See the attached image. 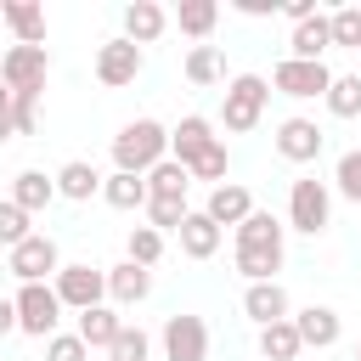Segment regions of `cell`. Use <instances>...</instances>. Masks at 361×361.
<instances>
[{
    "instance_id": "26",
    "label": "cell",
    "mask_w": 361,
    "mask_h": 361,
    "mask_svg": "<svg viewBox=\"0 0 361 361\" xmlns=\"http://www.w3.org/2000/svg\"><path fill=\"white\" fill-rule=\"evenodd\" d=\"M180 73H186L192 85H220V79H226V51H220V45H192L186 62H180Z\"/></svg>"
},
{
    "instance_id": "35",
    "label": "cell",
    "mask_w": 361,
    "mask_h": 361,
    "mask_svg": "<svg viewBox=\"0 0 361 361\" xmlns=\"http://www.w3.org/2000/svg\"><path fill=\"white\" fill-rule=\"evenodd\" d=\"M327 34H333V45H361V6L327 11Z\"/></svg>"
},
{
    "instance_id": "23",
    "label": "cell",
    "mask_w": 361,
    "mask_h": 361,
    "mask_svg": "<svg viewBox=\"0 0 361 361\" xmlns=\"http://www.w3.org/2000/svg\"><path fill=\"white\" fill-rule=\"evenodd\" d=\"M118 327H124V316L113 310V305H90V310H79V338H85V350H107L113 338H118Z\"/></svg>"
},
{
    "instance_id": "1",
    "label": "cell",
    "mask_w": 361,
    "mask_h": 361,
    "mask_svg": "<svg viewBox=\"0 0 361 361\" xmlns=\"http://www.w3.org/2000/svg\"><path fill=\"white\" fill-rule=\"evenodd\" d=\"M282 259H288V226H282L276 214L254 209V214L237 226V271H243L248 282H276Z\"/></svg>"
},
{
    "instance_id": "45",
    "label": "cell",
    "mask_w": 361,
    "mask_h": 361,
    "mask_svg": "<svg viewBox=\"0 0 361 361\" xmlns=\"http://www.w3.org/2000/svg\"><path fill=\"white\" fill-rule=\"evenodd\" d=\"M0 28H6V23H0Z\"/></svg>"
},
{
    "instance_id": "20",
    "label": "cell",
    "mask_w": 361,
    "mask_h": 361,
    "mask_svg": "<svg viewBox=\"0 0 361 361\" xmlns=\"http://www.w3.org/2000/svg\"><path fill=\"white\" fill-rule=\"evenodd\" d=\"M0 23L11 28L17 45H45V11L34 0H0Z\"/></svg>"
},
{
    "instance_id": "21",
    "label": "cell",
    "mask_w": 361,
    "mask_h": 361,
    "mask_svg": "<svg viewBox=\"0 0 361 361\" xmlns=\"http://www.w3.org/2000/svg\"><path fill=\"white\" fill-rule=\"evenodd\" d=\"M51 180H56V197H68V203H90V197L102 192V169L85 164V158H68Z\"/></svg>"
},
{
    "instance_id": "25",
    "label": "cell",
    "mask_w": 361,
    "mask_h": 361,
    "mask_svg": "<svg viewBox=\"0 0 361 361\" xmlns=\"http://www.w3.org/2000/svg\"><path fill=\"white\" fill-rule=\"evenodd\" d=\"M102 203L107 209H147V180L113 169V175H102Z\"/></svg>"
},
{
    "instance_id": "18",
    "label": "cell",
    "mask_w": 361,
    "mask_h": 361,
    "mask_svg": "<svg viewBox=\"0 0 361 361\" xmlns=\"http://www.w3.org/2000/svg\"><path fill=\"white\" fill-rule=\"evenodd\" d=\"M164 28H169V11L158 0H130L124 6V39L130 45H152V39H164Z\"/></svg>"
},
{
    "instance_id": "33",
    "label": "cell",
    "mask_w": 361,
    "mask_h": 361,
    "mask_svg": "<svg viewBox=\"0 0 361 361\" xmlns=\"http://www.w3.org/2000/svg\"><path fill=\"white\" fill-rule=\"evenodd\" d=\"M147 355H152V338H147L141 327H130V322H124L118 338L107 344V361H147Z\"/></svg>"
},
{
    "instance_id": "12",
    "label": "cell",
    "mask_w": 361,
    "mask_h": 361,
    "mask_svg": "<svg viewBox=\"0 0 361 361\" xmlns=\"http://www.w3.org/2000/svg\"><path fill=\"white\" fill-rule=\"evenodd\" d=\"M135 73H141V45H130L124 34L96 45V79H102L107 90H124V85H135Z\"/></svg>"
},
{
    "instance_id": "41",
    "label": "cell",
    "mask_w": 361,
    "mask_h": 361,
    "mask_svg": "<svg viewBox=\"0 0 361 361\" xmlns=\"http://www.w3.org/2000/svg\"><path fill=\"white\" fill-rule=\"evenodd\" d=\"M276 6H282V0H237V11H243V17H271Z\"/></svg>"
},
{
    "instance_id": "15",
    "label": "cell",
    "mask_w": 361,
    "mask_h": 361,
    "mask_svg": "<svg viewBox=\"0 0 361 361\" xmlns=\"http://www.w3.org/2000/svg\"><path fill=\"white\" fill-rule=\"evenodd\" d=\"M293 333H299L305 350H333L338 333H344V316L333 305H305V310H293Z\"/></svg>"
},
{
    "instance_id": "42",
    "label": "cell",
    "mask_w": 361,
    "mask_h": 361,
    "mask_svg": "<svg viewBox=\"0 0 361 361\" xmlns=\"http://www.w3.org/2000/svg\"><path fill=\"white\" fill-rule=\"evenodd\" d=\"M6 333H17V305H11V299H0V338H6Z\"/></svg>"
},
{
    "instance_id": "36",
    "label": "cell",
    "mask_w": 361,
    "mask_h": 361,
    "mask_svg": "<svg viewBox=\"0 0 361 361\" xmlns=\"http://www.w3.org/2000/svg\"><path fill=\"white\" fill-rule=\"evenodd\" d=\"M226 169H231V152H226V141H214V147H209L186 175H192V180H214V186H220V180H226Z\"/></svg>"
},
{
    "instance_id": "31",
    "label": "cell",
    "mask_w": 361,
    "mask_h": 361,
    "mask_svg": "<svg viewBox=\"0 0 361 361\" xmlns=\"http://www.w3.org/2000/svg\"><path fill=\"white\" fill-rule=\"evenodd\" d=\"M124 259H135L141 271H152V265L164 259V231H152V226H130V237H124Z\"/></svg>"
},
{
    "instance_id": "32",
    "label": "cell",
    "mask_w": 361,
    "mask_h": 361,
    "mask_svg": "<svg viewBox=\"0 0 361 361\" xmlns=\"http://www.w3.org/2000/svg\"><path fill=\"white\" fill-rule=\"evenodd\" d=\"M333 192H338L344 203H355V209H361V147L338 152V164H333Z\"/></svg>"
},
{
    "instance_id": "24",
    "label": "cell",
    "mask_w": 361,
    "mask_h": 361,
    "mask_svg": "<svg viewBox=\"0 0 361 361\" xmlns=\"http://www.w3.org/2000/svg\"><path fill=\"white\" fill-rule=\"evenodd\" d=\"M51 197H56V180H51L45 169H23V175L11 180V203H17V209H23L28 220H34V214H39V209H45Z\"/></svg>"
},
{
    "instance_id": "39",
    "label": "cell",
    "mask_w": 361,
    "mask_h": 361,
    "mask_svg": "<svg viewBox=\"0 0 361 361\" xmlns=\"http://www.w3.org/2000/svg\"><path fill=\"white\" fill-rule=\"evenodd\" d=\"M11 130L17 135H34L39 130V96H11Z\"/></svg>"
},
{
    "instance_id": "43",
    "label": "cell",
    "mask_w": 361,
    "mask_h": 361,
    "mask_svg": "<svg viewBox=\"0 0 361 361\" xmlns=\"http://www.w3.org/2000/svg\"><path fill=\"white\" fill-rule=\"evenodd\" d=\"M0 118H11V90L0 85Z\"/></svg>"
},
{
    "instance_id": "6",
    "label": "cell",
    "mask_w": 361,
    "mask_h": 361,
    "mask_svg": "<svg viewBox=\"0 0 361 361\" xmlns=\"http://www.w3.org/2000/svg\"><path fill=\"white\" fill-rule=\"evenodd\" d=\"M45 73H51V51L45 45H11L0 56V85L11 96H39L45 90Z\"/></svg>"
},
{
    "instance_id": "3",
    "label": "cell",
    "mask_w": 361,
    "mask_h": 361,
    "mask_svg": "<svg viewBox=\"0 0 361 361\" xmlns=\"http://www.w3.org/2000/svg\"><path fill=\"white\" fill-rule=\"evenodd\" d=\"M265 102H271V79H265V73H237V79H226L220 124H226L231 135H248V130L265 118Z\"/></svg>"
},
{
    "instance_id": "27",
    "label": "cell",
    "mask_w": 361,
    "mask_h": 361,
    "mask_svg": "<svg viewBox=\"0 0 361 361\" xmlns=\"http://www.w3.org/2000/svg\"><path fill=\"white\" fill-rule=\"evenodd\" d=\"M141 180H147V197H180V203H186V192H192V175H186V169H180L175 158L152 164V169H147Z\"/></svg>"
},
{
    "instance_id": "8",
    "label": "cell",
    "mask_w": 361,
    "mask_h": 361,
    "mask_svg": "<svg viewBox=\"0 0 361 361\" xmlns=\"http://www.w3.org/2000/svg\"><path fill=\"white\" fill-rule=\"evenodd\" d=\"M6 271H11L17 282H51V276L62 271L56 237H45V231H28L17 248H6Z\"/></svg>"
},
{
    "instance_id": "19",
    "label": "cell",
    "mask_w": 361,
    "mask_h": 361,
    "mask_svg": "<svg viewBox=\"0 0 361 361\" xmlns=\"http://www.w3.org/2000/svg\"><path fill=\"white\" fill-rule=\"evenodd\" d=\"M147 293H152V271H141L135 259L107 265V299H113V310H118V305H141Z\"/></svg>"
},
{
    "instance_id": "30",
    "label": "cell",
    "mask_w": 361,
    "mask_h": 361,
    "mask_svg": "<svg viewBox=\"0 0 361 361\" xmlns=\"http://www.w3.org/2000/svg\"><path fill=\"white\" fill-rule=\"evenodd\" d=\"M322 102H327L333 118H361V73H333Z\"/></svg>"
},
{
    "instance_id": "2",
    "label": "cell",
    "mask_w": 361,
    "mask_h": 361,
    "mask_svg": "<svg viewBox=\"0 0 361 361\" xmlns=\"http://www.w3.org/2000/svg\"><path fill=\"white\" fill-rule=\"evenodd\" d=\"M164 158H169V130L158 118H130L113 135V169H124V175H147Z\"/></svg>"
},
{
    "instance_id": "40",
    "label": "cell",
    "mask_w": 361,
    "mask_h": 361,
    "mask_svg": "<svg viewBox=\"0 0 361 361\" xmlns=\"http://www.w3.org/2000/svg\"><path fill=\"white\" fill-rule=\"evenodd\" d=\"M276 11H282L288 23H310V17H316V0H282Z\"/></svg>"
},
{
    "instance_id": "34",
    "label": "cell",
    "mask_w": 361,
    "mask_h": 361,
    "mask_svg": "<svg viewBox=\"0 0 361 361\" xmlns=\"http://www.w3.org/2000/svg\"><path fill=\"white\" fill-rule=\"evenodd\" d=\"M180 220H186L180 197H147V226L152 231H180Z\"/></svg>"
},
{
    "instance_id": "5",
    "label": "cell",
    "mask_w": 361,
    "mask_h": 361,
    "mask_svg": "<svg viewBox=\"0 0 361 361\" xmlns=\"http://www.w3.org/2000/svg\"><path fill=\"white\" fill-rule=\"evenodd\" d=\"M11 305H17V333H28V338H51L62 322V299L51 282H23Z\"/></svg>"
},
{
    "instance_id": "14",
    "label": "cell",
    "mask_w": 361,
    "mask_h": 361,
    "mask_svg": "<svg viewBox=\"0 0 361 361\" xmlns=\"http://www.w3.org/2000/svg\"><path fill=\"white\" fill-rule=\"evenodd\" d=\"M243 316L254 327H271V322H288L293 316V299H288L282 282H248L243 288Z\"/></svg>"
},
{
    "instance_id": "28",
    "label": "cell",
    "mask_w": 361,
    "mask_h": 361,
    "mask_svg": "<svg viewBox=\"0 0 361 361\" xmlns=\"http://www.w3.org/2000/svg\"><path fill=\"white\" fill-rule=\"evenodd\" d=\"M299 333H293V316L288 322H271V327H259V361H299Z\"/></svg>"
},
{
    "instance_id": "22",
    "label": "cell",
    "mask_w": 361,
    "mask_h": 361,
    "mask_svg": "<svg viewBox=\"0 0 361 361\" xmlns=\"http://www.w3.org/2000/svg\"><path fill=\"white\" fill-rule=\"evenodd\" d=\"M333 51V34H327V11H316L310 23H293V34H288V56H299V62H322Z\"/></svg>"
},
{
    "instance_id": "29",
    "label": "cell",
    "mask_w": 361,
    "mask_h": 361,
    "mask_svg": "<svg viewBox=\"0 0 361 361\" xmlns=\"http://www.w3.org/2000/svg\"><path fill=\"white\" fill-rule=\"evenodd\" d=\"M169 23H180V34H192V39L209 45V34H214V23H220V6H214V0H180V11H175Z\"/></svg>"
},
{
    "instance_id": "4",
    "label": "cell",
    "mask_w": 361,
    "mask_h": 361,
    "mask_svg": "<svg viewBox=\"0 0 361 361\" xmlns=\"http://www.w3.org/2000/svg\"><path fill=\"white\" fill-rule=\"evenodd\" d=\"M288 226L305 231V237H322L333 226V186L316 180V175H299L288 186Z\"/></svg>"
},
{
    "instance_id": "16",
    "label": "cell",
    "mask_w": 361,
    "mask_h": 361,
    "mask_svg": "<svg viewBox=\"0 0 361 361\" xmlns=\"http://www.w3.org/2000/svg\"><path fill=\"white\" fill-rule=\"evenodd\" d=\"M203 214H209L220 231H226V226H243V220L254 214V192H248V186H237V180H220V186L209 192Z\"/></svg>"
},
{
    "instance_id": "17",
    "label": "cell",
    "mask_w": 361,
    "mask_h": 361,
    "mask_svg": "<svg viewBox=\"0 0 361 361\" xmlns=\"http://www.w3.org/2000/svg\"><path fill=\"white\" fill-rule=\"evenodd\" d=\"M175 237H180V254H186V259H214L226 231H220L203 209H186V220H180V231H175Z\"/></svg>"
},
{
    "instance_id": "38",
    "label": "cell",
    "mask_w": 361,
    "mask_h": 361,
    "mask_svg": "<svg viewBox=\"0 0 361 361\" xmlns=\"http://www.w3.org/2000/svg\"><path fill=\"white\" fill-rule=\"evenodd\" d=\"M45 361H90V350H85L79 333H51L45 338Z\"/></svg>"
},
{
    "instance_id": "9",
    "label": "cell",
    "mask_w": 361,
    "mask_h": 361,
    "mask_svg": "<svg viewBox=\"0 0 361 361\" xmlns=\"http://www.w3.org/2000/svg\"><path fill=\"white\" fill-rule=\"evenodd\" d=\"M51 288H56V299H62V310H90V305H107V271L102 265H62L56 276H51Z\"/></svg>"
},
{
    "instance_id": "7",
    "label": "cell",
    "mask_w": 361,
    "mask_h": 361,
    "mask_svg": "<svg viewBox=\"0 0 361 361\" xmlns=\"http://www.w3.org/2000/svg\"><path fill=\"white\" fill-rule=\"evenodd\" d=\"M327 85H333V68H327V62L282 56V62L271 68V90L288 96V102H316V96H327Z\"/></svg>"
},
{
    "instance_id": "13",
    "label": "cell",
    "mask_w": 361,
    "mask_h": 361,
    "mask_svg": "<svg viewBox=\"0 0 361 361\" xmlns=\"http://www.w3.org/2000/svg\"><path fill=\"white\" fill-rule=\"evenodd\" d=\"M220 135H214V118H203V113H186L175 130H169V158L180 164V169H192L209 147H214Z\"/></svg>"
},
{
    "instance_id": "37",
    "label": "cell",
    "mask_w": 361,
    "mask_h": 361,
    "mask_svg": "<svg viewBox=\"0 0 361 361\" xmlns=\"http://www.w3.org/2000/svg\"><path fill=\"white\" fill-rule=\"evenodd\" d=\"M23 237H28V214H23L11 197H0V243H6V248H17Z\"/></svg>"
},
{
    "instance_id": "44",
    "label": "cell",
    "mask_w": 361,
    "mask_h": 361,
    "mask_svg": "<svg viewBox=\"0 0 361 361\" xmlns=\"http://www.w3.org/2000/svg\"><path fill=\"white\" fill-rule=\"evenodd\" d=\"M355 361H361V344H355Z\"/></svg>"
},
{
    "instance_id": "10",
    "label": "cell",
    "mask_w": 361,
    "mask_h": 361,
    "mask_svg": "<svg viewBox=\"0 0 361 361\" xmlns=\"http://www.w3.org/2000/svg\"><path fill=\"white\" fill-rule=\"evenodd\" d=\"M158 344H164V361H209V322L203 316H169Z\"/></svg>"
},
{
    "instance_id": "11",
    "label": "cell",
    "mask_w": 361,
    "mask_h": 361,
    "mask_svg": "<svg viewBox=\"0 0 361 361\" xmlns=\"http://www.w3.org/2000/svg\"><path fill=\"white\" fill-rule=\"evenodd\" d=\"M322 147H327V135H322V124H316V118L293 113V118H282V124H276V158H288V164H316V158H322Z\"/></svg>"
}]
</instances>
